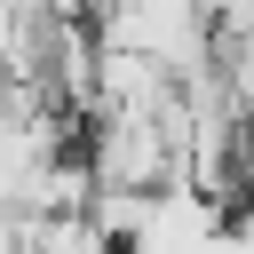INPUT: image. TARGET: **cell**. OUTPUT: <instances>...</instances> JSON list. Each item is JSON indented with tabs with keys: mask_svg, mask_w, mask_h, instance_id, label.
<instances>
[{
	"mask_svg": "<svg viewBox=\"0 0 254 254\" xmlns=\"http://www.w3.org/2000/svg\"><path fill=\"white\" fill-rule=\"evenodd\" d=\"M95 103L159 119V111L175 103V71H167L159 56H143V48H103V56H95Z\"/></svg>",
	"mask_w": 254,
	"mask_h": 254,
	"instance_id": "7a4b0ae2",
	"label": "cell"
},
{
	"mask_svg": "<svg viewBox=\"0 0 254 254\" xmlns=\"http://www.w3.org/2000/svg\"><path fill=\"white\" fill-rule=\"evenodd\" d=\"M87 214H95V230H103L111 246H135V238L151 230V214H159V190H95Z\"/></svg>",
	"mask_w": 254,
	"mask_h": 254,
	"instance_id": "3957f363",
	"label": "cell"
},
{
	"mask_svg": "<svg viewBox=\"0 0 254 254\" xmlns=\"http://www.w3.org/2000/svg\"><path fill=\"white\" fill-rule=\"evenodd\" d=\"M79 151H87L95 190H167V183H183L175 143H167L159 119H143V111H111V103H95L87 127H79Z\"/></svg>",
	"mask_w": 254,
	"mask_h": 254,
	"instance_id": "6da1fadb",
	"label": "cell"
}]
</instances>
